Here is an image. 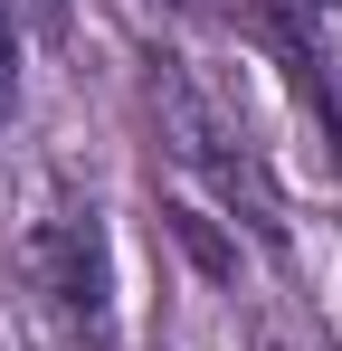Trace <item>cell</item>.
<instances>
[{
  "instance_id": "2",
  "label": "cell",
  "mask_w": 342,
  "mask_h": 351,
  "mask_svg": "<svg viewBox=\"0 0 342 351\" xmlns=\"http://www.w3.org/2000/svg\"><path fill=\"white\" fill-rule=\"evenodd\" d=\"M266 10L285 19V38H295V48H314V29H323V0H266Z\"/></svg>"
},
{
  "instance_id": "1",
  "label": "cell",
  "mask_w": 342,
  "mask_h": 351,
  "mask_svg": "<svg viewBox=\"0 0 342 351\" xmlns=\"http://www.w3.org/2000/svg\"><path fill=\"white\" fill-rule=\"evenodd\" d=\"M19 313L57 351H105L114 332V247L95 209H38L19 228Z\"/></svg>"
},
{
  "instance_id": "3",
  "label": "cell",
  "mask_w": 342,
  "mask_h": 351,
  "mask_svg": "<svg viewBox=\"0 0 342 351\" xmlns=\"http://www.w3.org/2000/svg\"><path fill=\"white\" fill-rule=\"evenodd\" d=\"M19 105V38H10V10H0V123Z\"/></svg>"
}]
</instances>
